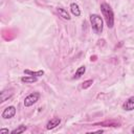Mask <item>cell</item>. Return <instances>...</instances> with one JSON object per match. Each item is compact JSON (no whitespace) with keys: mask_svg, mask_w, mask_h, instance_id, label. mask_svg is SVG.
<instances>
[{"mask_svg":"<svg viewBox=\"0 0 134 134\" xmlns=\"http://www.w3.org/2000/svg\"><path fill=\"white\" fill-rule=\"evenodd\" d=\"M21 81L23 83H26V84H32V83H36L38 81V77L37 76H32V75H27V76L21 77Z\"/></svg>","mask_w":134,"mask_h":134,"instance_id":"obj_10","label":"cell"},{"mask_svg":"<svg viewBox=\"0 0 134 134\" xmlns=\"http://www.w3.org/2000/svg\"><path fill=\"white\" fill-rule=\"evenodd\" d=\"M15 114H16V108H15L14 106H8V107H6V108L3 110L1 116H2L4 119H9V118L14 117Z\"/></svg>","mask_w":134,"mask_h":134,"instance_id":"obj_4","label":"cell"},{"mask_svg":"<svg viewBox=\"0 0 134 134\" xmlns=\"http://www.w3.org/2000/svg\"><path fill=\"white\" fill-rule=\"evenodd\" d=\"M40 98V93L39 92H32L30 94H28L25 99H24V106L25 107H30L34 104H36Z\"/></svg>","mask_w":134,"mask_h":134,"instance_id":"obj_3","label":"cell"},{"mask_svg":"<svg viewBox=\"0 0 134 134\" xmlns=\"http://www.w3.org/2000/svg\"><path fill=\"white\" fill-rule=\"evenodd\" d=\"M122 109L126 110V111L134 110V96L129 97V98L122 104Z\"/></svg>","mask_w":134,"mask_h":134,"instance_id":"obj_5","label":"cell"},{"mask_svg":"<svg viewBox=\"0 0 134 134\" xmlns=\"http://www.w3.org/2000/svg\"><path fill=\"white\" fill-rule=\"evenodd\" d=\"M90 23L92 26V29L96 32V34H100L103 31V19L100 16L93 14L90 16Z\"/></svg>","mask_w":134,"mask_h":134,"instance_id":"obj_2","label":"cell"},{"mask_svg":"<svg viewBox=\"0 0 134 134\" xmlns=\"http://www.w3.org/2000/svg\"><path fill=\"white\" fill-rule=\"evenodd\" d=\"M24 73L25 74H28V75H32V76H42L44 74V71L43 70H38V71H32V70H29V69H25L24 70Z\"/></svg>","mask_w":134,"mask_h":134,"instance_id":"obj_11","label":"cell"},{"mask_svg":"<svg viewBox=\"0 0 134 134\" xmlns=\"http://www.w3.org/2000/svg\"><path fill=\"white\" fill-rule=\"evenodd\" d=\"M25 130H26V127L24 125H20L18 128H16L15 130H13L10 133L12 134H20V133H23Z\"/></svg>","mask_w":134,"mask_h":134,"instance_id":"obj_13","label":"cell"},{"mask_svg":"<svg viewBox=\"0 0 134 134\" xmlns=\"http://www.w3.org/2000/svg\"><path fill=\"white\" fill-rule=\"evenodd\" d=\"M93 126H100V127H119L120 124L118 121H116V120H106V121L94 124Z\"/></svg>","mask_w":134,"mask_h":134,"instance_id":"obj_6","label":"cell"},{"mask_svg":"<svg viewBox=\"0 0 134 134\" xmlns=\"http://www.w3.org/2000/svg\"><path fill=\"white\" fill-rule=\"evenodd\" d=\"M70 10H71V13H72L73 16H75V17H80V16H81L80 6H79L75 2H72V3L70 4Z\"/></svg>","mask_w":134,"mask_h":134,"instance_id":"obj_8","label":"cell"},{"mask_svg":"<svg viewBox=\"0 0 134 134\" xmlns=\"http://www.w3.org/2000/svg\"><path fill=\"white\" fill-rule=\"evenodd\" d=\"M58 13H59V15H60L63 19H65V20H70V16H69L68 12H67L65 8H63V7H58Z\"/></svg>","mask_w":134,"mask_h":134,"instance_id":"obj_12","label":"cell"},{"mask_svg":"<svg viewBox=\"0 0 134 134\" xmlns=\"http://www.w3.org/2000/svg\"><path fill=\"white\" fill-rule=\"evenodd\" d=\"M131 132H132V133H134V127L132 128V130H131Z\"/></svg>","mask_w":134,"mask_h":134,"instance_id":"obj_17","label":"cell"},{"mask_svg":"<svg viewBox=\"0 0 134 134\" xmlns=\"http://www.w3.org/2000/svg\"><path fill=\"white\" fill-rule=\"evenodd\" d=\"M100 12L105 18V21H106V24L109 28H112L113 25H114V14H113V10L111 8V6L106 3V2H103L100 4Z\"/></svg>","mask_w":134,"mask_h":134,"instance_id":"obj_1","label":"cell"},{"mask_svg":"<svg viewBox=\"0 0 134 134\" xmlns=\"http://www.w3.org/2000/svg\"><path fill=\"white\" fill-rule=\"evenodd\" d=\"M95 60H96V57H95V55L91 57V61H95Z\"/></svg>","mask_w":134,"mask_h":134,"instance_id":"obj_16","label":"cell"},{"mask_svg":"<svg viewBox=\"0 0 134 134\" xmlns=\"http://www.w3.org/2000/svg\"><path fill=\"white\" fill-rule=\"evenodd\" d=\"M60 122H61V119H60L59 117H53V118H51V119L47 122V125H46V129H47V130L54 129L55 127H58V126L60 125Z\"/></svg>","mask_w":134,"mask_h":134,"instance_id":"obj_7","label":"cell"},{"mask_svg":"<svg viewBox=\"0 0 134 134\" xmlns=\"http://www.w3.org/2000/svg\"><path fill=\"white\" fill-rule=\"evenodd\" d=\"M86 72V67L83 65V66H80L77 69H76V71H75V73H74V75L72 76V79L73 80H77V79H80L82 75H84V73Z\"/></svg>","mask_w":134,"mask_h":134,"instance_id":"obj_9","label":"cell"},{"mask_svg":"<svg viewBox=\"0 0 134 134\" xmlns=\"http://www.w3.org/2000/svg\"><path fill=\"white\" fill-rule=\"evenodd\" d=\"M92 84H93V80H87V81H84L83 83H82V89H87V88H89L90 86H92Z\"/></svg>","mask_w":134,"mask_h":134,"instance_id":"obj_14","label":"cell"},{"mask_svg":"<svg viewBox=\"0 0 134 134\" xmlns=\"http://www.w3.org/2000/svg\"><path fill=\"white\" fill-rule=\"evenodd\" d=\"M4 133H7L8 134V129H4L3 128V129L0 130V134H4Z\"/></svg>","mask_w":134,"mask_h":134,"instance_id":"obj_15","label":"cell"}]
</instances>
